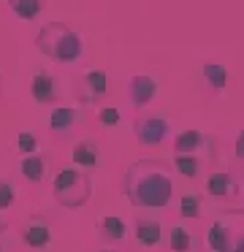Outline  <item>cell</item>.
<instances>
[{"mask_svg": "<svg viewBox=\"0 0 244 252\" xmlns=\"http://www.w3.org/2000/svg\"><path fill=\"white\" fill-rule=\"evenodd\" d=\"M125 198L139 209H163L174 195L171 165L163 160H136L125 168Z\"/></svg>", "mask_w": 244, "mask_h": 252, "instance_id": "obj_1", "label": "cell"}, {"mask_svg": "<svg viewBox=\"0 0 244 252\" xmlns=\"http://www.w3.org/2000/svg\"><path fill=\"white\" fill-rule=\"evenodd\" d=\"M35 49L54 63H76L84 55V41L65 22H49L38 30Z\"/></svg>", "mask_w": 244, "mask_h": 252, "instance_id": "obj_2", "label": "cell"}, {"mask_svg": "<svg viewBox=\"0 0 244 252\" xmlns=\"http://www.w3.org/2000/svg\"><path fill=\"white\" fill-rule=\"evenodd\" d=\"M52 195H54V201L65 209L84 206L92 198V174L76 168V165H65V168H60L52 179Z\"/></svg>", "mask_w": 244, "mask_h": 252, "instance_id": "obj_3", "label": "cell"}, {"mask_svg": "<svg viewBox=\"0 0 244 252\" xmlns=\"http://www.w3.org/2000/svg\"><path fill=\"white\" fill-rule=\"evenodd\" d=\"M244 220L239 214H222L217 217L214 222L209 225V233H206V244L209 250L214 252H233L239 244V239L244 236V228H242Z\"/></svg>", "mask_w": 244, "mask_h": 252, "instance_id": "obj_4", "label": "cell"}, {"mask_svg": "<svg viewBox=\"0 0 244 252\" xmlns=\"http://www.w3.org/2000/svg\"><path fill=\"white\" fill-rule=\"evenodd\" d=\"M174 149H176V155H190V158L206 160L214 155V138L206 136L204 130H182L174 138Z\"/></svg>", "mask_w": 244, "mask_h": 252, "instance_id": "obj_5", "label": "cell"}, {"mask_svg": "<svg viewBox=\"0 0 244 252\" xmlns=\"http://www.w3.org/2000/svg\"><path fill=\"white\" fill-rule=\"evenodd\" d=\"M22 244L30 250H49L52 247V225L41 214H30L22 222Z\"/></svg>", "mask_w": 244, "mask_h": 252, "instance_id": "obj_6", "label": "cell"}, {"mask_svg": "<svg viewBox=\"0 0 244 252\" xmlns=\"http://www.w3.org/2000/svg\"><path fill=\"white\" fill-rule=\"evenodd\" d=\"M108 93V76L101 68H90L79 76V98L84 103H98Z\"/></svg>", "mask_w": 244, "mask_h": 252, "instance_id": "obj_7", "label": "cell"}, {"mask_svg": "<svg viewBox=\"0 0 244 252\" xmlns=\"http://www.w3.org/2000/svg\"><path fill=\"white\" fill-rule=\"evenodd\" d=\"M168 120L166 117H144V120L136 122L133 133H136V141L144 144V147H157V144L163 141V138L168 136Z\"/></svg>", "mask_w": 244, "mask_h": 252, "instance_id": "obj_8", "label": "cell"}, {"mask_svg": "<svg viewBox=\"0 0 244 252\" xmlns=\"http://www.w3.org/2000/svg\"><path fill=\"white\" fill-rule=\"evenodd\" d=\"M30 95L35 103L41 106H49L57 100V79L52 76L49 71H43V68H35L30 76Z\"/></svg>", "mask_w": 244, "mask_h": 252, "instance_id": "obj_9", "label": "cell"}, {"mask_svg": "<svg viewBox=\"0 0 244 252\" xmlns=\"http://www.w3.org/2000/svg\"><path fill=\"white\" fill-rule=\"evenodd\" d=\"M49 171H52V160H49V155H43V152L19 158V174H22V179H27L30 185H41V182H46Z\"/></svg>", "mask_w": 244, "mask_h": 252, "instance_id": "obj_10", "label": "cell"}, {"mask_svg": "<svg viewBox=\"0 0 244 252\" xmlns=\"http://www.w3.org/2000/svg\"><path fill=\"white\" fill-rule=\"evenodd\" d=\"M133 239H136V244L144 247V250L157 247L163 241V225H160V220H155V217H139L133 222Z\"/></svg>", "mask_w": 244, "mask_h": 252, "instance_id": "obj_11", "label": "cell"}, {"mask_svg": "<svg viewBox=\"0 0 244 252\" xmlns=\"http://www.w3.org/2000/svg\"><path fill=\"white\" fill-rule=\"evenodd\" d=\"M128 98H130V103H133V106L152 103V100L157 98V79L144 76V73L130 76V82H128Z\"/></svg>", "mask_w": 244, "mask_h": 252, "instance_id": "obj_12", "label": "cell"}, {"mask_svg": "<svg viewBox=\"0 0 244 252\" xmlns=\"http://www.w3.org/2000/svg\"><path fill=\"white\" fill-rule=\"evenodd\" d=\"M81 117L84 114H81L79 109H73V106H57V109H52V114H49V130H52L54 136H68V133L81 122Z\"/></svg>", "mask_w": 244, "mask_h": 252, "instance_id": "obj_13", "label": "cell"}, {"mask_svg": "<svg viewBox=\"0 0 244 252\" xmlns=\"http://www.w3.org/2000/svg\"><path fill=\"white\" fill-rule=\"evenodd\" d=\"M70 160H73L76 168L81 171H92L98 168V144L92 141V138H81V141L73 144V149H70Z\"/></svg>", "mask_w": 244, "mask_h": 252, "instance_id": "obj_14", "label": "cell"}, {"mask_svg": "<svg viewBox=\"0 0 244 252\" xmlns=\"http://www.w3.org/2000/svg\"><path fill=\"white\" fill-rule=\"evenodd\" d=\"M206 192H209L211 198H233L239 192V185L233 182L231 174L220 171V174H211L209 179H206Z\"/></svg>", "mask_w": 244, "mask_h": 252, "instance_id": "obj_15", "label": "cell"}, {"mask_svg": "<svg viewBox=\"0 0 244 252\" xmlns=\"http://www.w3.org/2000/svg\"><path fill=\"white\" fill-rule=\"evenodd\" d=\"M98 233H101V239L117 244V241H125L128 225H125V220L117 217V214H106V217H101V222H98Z\"/></svg>", "mask_w": 244, "mask_h": 252, "instance_id": "obj_16", "label": "cell"}, {"mask_svg": "<svg viewBox=\"0 0 244 252\" xmlns=\"http://www.w3.org/2000/svg\"><path fill=\"white\" fill-rule=\"evenodd\" d=\"M201 76H204V82L209 84L214 93H222L228 84V71L222 63H214V60H206L204 65H201Z\"/></svg>", "mask_w": 244, "mask_h": 252, "instance_id": "obj_17", "label": "cell"}, {"mask_svg": "<svg viewBox=\"0 0 244 252\" xmlns=\"http://www.w3.org/2000/svg\"><path fill=\"white\" fill-rule=\"evenodd\" d=\"M195 236L190 233L184 225H174L171 233H168V247H171L174 252H193L195 250Z\"/></svg>", "mask_w": 244, "mask_h": 252, "instance_id": "obj_18", "label": "cell"}, {"mask_svg": "<svg viewBox=\"0 0 244 252\" xmlns=\"http://www.w3.org/2000/svg\"><path fill=\"white\" fill-rule=\"evenodd\" d=\"M8 11L14 14L16 19H22V22H30V19H35L38 14L43 11V3L41 0H11Z\"/></svg>", "mask_w": 244, "mask_h": 252, "instance_id": "obj_19", "label": "cell"}, {"mask_svg": "<svg viewBox=\"0 0 244 252\" xmlns=\"http://www.w3.org/2000/svg\"><path fill=\"white\" fill-rule=\"evenodd\" d=\"M14 149L19 152V158H27V155L38 152V136L33 130H19L14 138Z\"/></svg>", "mask_w": 244, "mask_h": 252, "instance_id": "obj_20", "label": "cell"}, {"mask_svg": "<svg viewBox=\"0 0 244 252\" xmlns=\"http://www.w3.org/2000/svg\"><path fill=\"white\" fill-rule=\"evenodd\" d=\"M174 168H176L182 176L193 179V176L201 174V160L198 158H190V155H174Z\"/></svg>", "mask_w": 244, "mask_h": 252, "instance_id": "obj_21", "label": "cell"}, {"mask_svg": "<svg viewBox=\"0 0 244 252\" xmlns=\"http://www.w3.org/2000/svg\"><path fill=\"white\" fill-rule=\"evenodd\" d=\"M179 212H182L184 220H195L201 214V198L195 195V192L182 195V201H179Z\"/></svg>", "mask_w": 244, "mask_h": 252, "instance_id": "obj_22", "label": "cell"}, {"mask_svg": "<svg viewBox=\"0 0 244 252\" xmlns=\"http://www.w3.org/2000/svg\"><path fill=\"white\" fill-rule=\"evenodd\" d=\"M16 201V187L11 185L8 179H0V214L8 212Z\"/></svg>", "mask_w": 244, "mask_h": 252, "instance_id": "obj_23", "label": "cell"}, {"mask_svg": "<svg viewBox=\"0 0 244 252\" xmlns=\"http://www.w3.org/2000/svg\"><path fill=\"white\" fill-rule=\"evenodd\" d=\"M119 120H122V117H119V111L117 109H111V106H103V109H98V122H101V125H119Z\"/></svg>", "mask_w": 244, "mask_h": 252, "instance_id": "obj_24", "label": "cell"}, {"mask_svg": "<svg viewBox=\"0 0 244 252\" xmlns=\"http://www.w3.org/2000/svg\"><path fill=\"white\" fill-rule=\"evenodd\" d=\"M236 158L244 160V130L239 133V138H236Z\"/></svg>", "mask_w": 244, "mask_h": 252, "instance_id": "obj_25", "label": "cell"}, {"mask_svg": "<svg viewBox=\"0 0 244 252\" xmlns=\"http://www.w3.org/2000/svg\"><path fill=\"white\" fill-rule=\"evenodd\" d=\"M233 252H244V236L239 239V244H236V250H233Z\"/></svg>", "mask_w": 244, "mask_h": 252, "instance_id": "obj_26", "label": "cell"}, {"mask_svg": "<svg viewBox=\"0 0 244 252\" xmlns=\"http://www.w3.org/2000/svg\"><path fill=\"white\" fill-rule=\"evenodd\" d=\"M0 252H5V241L3 239H0Z\"/></svg>", "mask_w": 244, "mask_h": 252, "instance_id": "obj_27", "label": "cell"}, {"mask_svg": "<svg viewBox=\"0 0 244 252\" xmlns=\"http://www.w3.org/2000/svg\"><path fill=\"white\" fill-rule=\"evenodd\" d=\"M98 252H119V250H108V247H106V250H98Z\"/></svg>", "mask_w": 244, "mask_h": 252, "instance_id": "obj_28", "label": "cell"}, {"mask_svg": "<svg viewBox=\"0 0 244 252\" xmlns=\"http://www.w3.org/2000/svg\"><path fill=\"white\" fill-rule=\"evenodd\" d=\"M0 95H3V76H0Z\"/></svg>", "mask_w": 244, "mask_h": 252, "instance_id": "obj_29", "label": "cell"}]
</instances>
